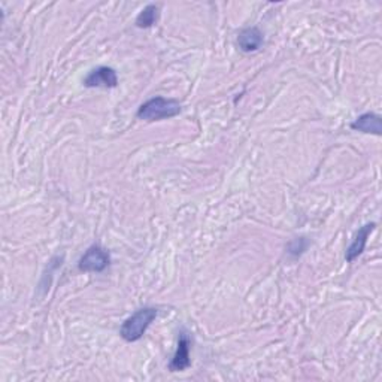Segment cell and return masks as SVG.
<instances>
[{
  "label": "cell",
  "mask_w": 382,
  "mask_h": 382,
  "mask_svg": "<svg viewBox=\"0 0 382 382\" xmlns=\"http://www.w3.org/2000/svg\"><path fill=\"white\" fill-rule=\"evenodd\" d=\"M352 130H359L361 133H372L379 136L382 133V121L381 117L373 114V112H366V114L360 115L357 120L351 124Z\"/></svg>",
  "instance_id": "ba28073f"
},
{
  "label": "cell",
  "mask_w": 382,
  "mask_h": 382,
  "mask_svg": "<svg viewBox=\"0 0 382 382\" xmlns=\"http://www.w3.org/2000/svg\"><path fill=\"white\" fill-rule=\"evenodd\" d=\"M111 263V256L106 249H103L99 245H93L85 251V254L80 260V267L81 272L87 273H100Z\"/></svg>",
  "instance_id": "3957f363"
},
{
  "label": "cell",
  "mask_w": 382,
  "mask_h": 382,
  "mask_svg": "<svg viewBox=\"0 0 382 382\" xmlns=\"http://www.w3.org/2000/svg\"><path fill=\"white\" fill-rule=\"evenodd\" d=\"M190 346L191 339L187 332H181L179 339H178V348L173 355L172 361L169 363V370L170 372H182L190 368L191 360H190Z\"/></svg>",
  "instance_id": "5b68a950"
},
{
  "label": "cell",
  "mask_w": 382,
  "mask_h": 382,
  "mask_svg": "<svg viewBox=\"0 0 382 382\" xmlns=\"http://www.w3.org/2000/svg\"><path fill=\"white\" fill-rule=\"evenodd\" d=\"M181 114L179 102L166 98H153L139 106L136 117L144 121H160L177 117Z\"/></svg>",
  "instance_id": "6da1fadb"
},
{
  "label": "cell",
  "mask_w": 382,
  "mask_h": 382,
  "mask_svg": "<svg viewBox=\"0 0 382 382\" xmlns=\"http://www.w3.org/2000/svg\"><path fill=\"white\" fill-rule=\"evenodd\" d=\"M159 6L157 5H148L145 6L144 10L139 12L136 19V25L139 29H150L151 25H154L159 20Z\"/></svg>",
  "instance_id": "9c48e42d"
},
{
  "label": "cell",
  "mask_w": 382,
  "mask_h": 382,
  "mask_svg": "<svg viewBox=\"0 0 382 382\" xmlns=\"http://www.w3.org/2000/svg\"><path fill=\"white\" fill-rule=\"evenodd\" d=\"M84 85L89 89H115L118 85L117 72L112 67L100 66L85 76Z\"/></svg>",
  "instance_id": "277c9868"
},
{
  "label": "cell",
  "mask_w": 382,
  "mask_h": 382,
  "mask_svg": "<svg viewBox=\"0 0 382 382\" xmlns=\"http://www.w3.org/2000/svg\"><path fill=\"white\" fill-rule=\"evenodd\" d=\"M375 227H377L375 223H368V224H364L361 229H359L357 234H355L352 242H351V245L348 247V249H346V253H345V260H346V262L351 263L359 256L363 254L364 248H366V244H368V239L370 236V233L375 230Z\"/></svg>",
  "instance_id": "8992f818"
},
{
  "label": "cell",
  "mask_w": 382,
  "mask_h": 382,
  "mask_svg": "<svg viewBox=\"0 0 382 382\" xmlns=\"http://www.w3.org/2000/svg\"><path fill=\"white\" fill-rule=\"evenodd\" d=\"M238 45L244 53H254L263 45V33L257 27L244 29L238 36Z\"/></svg>",
  "instance_id": "52a82bcc"
},
{
  "label": "cell",
  "mask_w": 382,
  "mask_h": 382,
  "mask_svg": "<svg viewBox=\"0 0 382 382\" xmlns=\"http://www.w3.org/2000/svg\"><path fill=\"white\" fill-rule=\"evenodd\" d=\"M159 311L155 308H142L128 317L120 328V336L126 342H137L145 335L153 321L157 318Z\"/></svg>",
  "instance_id": "7a4b0ae2"
}]
</instances>
